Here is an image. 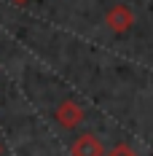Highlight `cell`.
<instances>
[{"label":"cell","instance_id":"cell-1","mask_svg":"<svg viewBox=\"0 0 153 156\" xmlns=\"http://www.w3.org/2000/svg\"><path fill=\"white\" fill-rule=\"evenodd\" d=\"M105 24L113 32H129L134 27V11L129 5H113L105 14Z\"/></svg>","mask_w":153,"mask_h":156},{"label":"cell","instance_id":"cell-2","mask_svg":"<svg viewBox=\"0 0 153 156\" xmlns=\"http://www.w3.org/2000/svg\"><path fill=\"white\" fill-rule=\"evenodd\" d=\"M57 121L62 126H67V129H73V126H78L83 121V110L78 108L73 100H64L59 108H57Z\"/></svg>","mask_w":153,"mask_h":156},{"label":"cell","instance_id":"cell-3","mask_svg":"<svg viewBox=\"0 0 153 156\" xmlns=\"http://www.w3.org/2000/svg\"><path fill=\"white\" fill-rule=\"evenodd\" d=\"M70 154L73 156H102V145H99V140L92 137V135H81V137H75Z\"/></svg>","mask_w":153,"mask_h":156},{"label":"cell","instance_id":"cell-4","mask_svg":"<svg viewBox=\"0 0 153 156\" xmlns=\"http://www.w3.org/2000/svg\"><path fill=\"white\" fill-rule=\"evenodd\" d=\"M107 156H134V151H132L129 145H116V148H113Z\"/></svg>","mask_w":153,"mask_h":156},{"label":"cell","instance_id":"cell-5","mask_svg":"<svg viewBox=\"0 0 153 156\" xmlns=\"http://www.w3.org/2000/svg\"><path fill=\"white\" fill-rule=\"evenodd\" d=\"M14 3H27V0H14Z\"/></svg>","mask_w":153,"mask_h":156}]
</instances>
